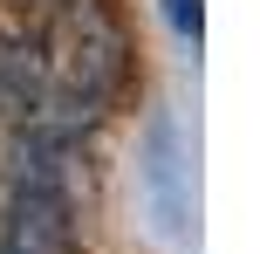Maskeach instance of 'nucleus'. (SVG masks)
I'll return each instance as SVG.
<instances>
[{
	"label": "nucleus",
	"instance_id": "obj_1",
	"mask_svg": "<svg viewBox=\"0 0 260 254\" xmlns=\"http://www.w3.org/2000/svg\"><path fill=\"white\" fill-rule=\"evenodd\" d=\"M41 62H48V124L76 131V124L103 117L110 96L123 90L130 35L110 14V0H62L48 41H41Z\"/></svg>",
	"mask_w": 260,
	"mask_h": 254
},
{
	"label": "nucleus",
	"instance_id": "obj_2",
	"mask_svg": "<svg viewBox=\"0 0 260 254\" xmlns=\"http://www.w3.org/2000/svg\"><path fill=\"white\" fill-rule=\"evenodd\" d=\"M0 117L7 124H48V62H41V41L7 35L0 27Z\"/></svg>",
	"mask_w": 260,
	"mask_h": 254
},
{
	"label": "nucleus",
	"instance_id": "obj_3",
	"mask_svg": "<svg viewBox=\"0 0 260 254\" xmlns=\"http://www.w3.org/2000/svg\"><path fill=\"white\" fill-rule=\"evenodd\" d=\"M144 186H151L157 227H165L171 241H185V220H192V200L178 192V131H171L165 117H157V124H151V137H144Z\"/></svg>",
	"mask_w": 260,
	"mask_h": 254
},
{
	"label": "nucleus",
	"instance_id": "obj_4",
	"mask_svg": "<svg viewBox=\"0 0 260 254\" xmlns=\"http://www.w3.org/2000/svg\"><path fill=\"white\" fill-rule=\"evenodd\" d=\"M165 21L178 27L185 41H199V27H206V7H199V0H165Z\"/></svg>",
	"mask_w": 260,
	"mask_h": 254
}]
</instances>
